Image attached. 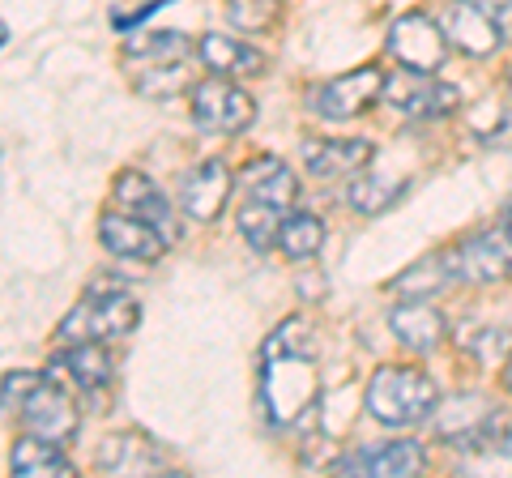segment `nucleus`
<instances>
[{"label":"nucleus","mask_w":512,"mask_h":478,"mask_svg":"<svg viewBox=\"0 0 512 478\" xmlns=\"http://www.w3.org/2000/svg\"><path fill=\"white\" fill-rule=\"evenodd\" d=\"M316 329L308 316L282 321L261 346V410L269 427H291L308 419L320 397L316 376Z\"/></svg>","instance_id":"nucleus-1"},{"label":"nucleus","mask_w":512,"mask_h":478,"mask_svg":"<svg viewBox=\"0 0 512 478\" xmlns=\"http://www.w3.org/2000/svg\"><path fill=\"white\" fill-rule=\"evenodd\" d=\"M436 380H431L423 368H410V363H389L380 368L372 380H367L363 406L376 423L384 427H410L423 423L431 410H436Z\"/></svg>","instance_id":"nucleus-2"},{"label":"nucleus","mask_w":512,"mask_h":478,"mask_svg":"<svg viewBox=\"0 0 512 478\" xmlns=\"http://www.w3.org/2000/svg\"><path fill=\"white\" fill-rule=\"evenodd\" d=\"M141 321V308L133 295L124 291H107L103 286H94V291L77 304L69 316L60 321L56 338L60 346H73V342H103V338H124V333H133Z\"/></svg>","instance_id":"nucleus-3"},{"label":"nucleus","mask_w":512,"mask_h":478,"mask_svg":"<svg viewBox=\"0 0 512 478\" xmlns=\"http://www.w3.org/2000/svg\"><path fill=\"white\" fill-rule=\"evenodd\" d=\"M192 120L201 133L210 137H231L244 133L256 120V103L248 99V90H239L231 77H210V82L192 86Z\"/></svg>","instance_id":"nucleus-4"},{"label":"nucleus","mask_w":512,"mask_h":478,"mask_svg":"<svg viewBox=\"0 0 512 478\" xmlns=\"http://www.w3.org/2000/svg\"><path fill=\"white\" fill-rule=\"evenodd\" d=\"M389 52L406 73L427 77L444 65L448 35L427 18V13H406V18H397L389 30Z\"/></svg>","instance_id":"nucleus-5"},{"label":"nucleus","mask_w":512,"mask_h":478,"mask_svg":"<svg viewBox=\"0 0 512 478\" xmlns=\"http://www.w3.org/2000/svg\"><path fill=\"white\" fill-rule=\"evenodd\" d=\"M380 90H384V69L363 65L355 73L333 77V82H325V86H312L308 90V107L316 111L320 120H355Z\"/></svg>","instance_id":"nucleus-6"},{"label":"nucleus","mask_w":512,"mask_h":478,"mask_svg":"<svg viewBox=\"0 0 512 478\" xmlns=\"http://www.w3.org/2000/svg\"><path fill=\"white\" fill-rule=\"evenodd\" d=\"M18 414H22L26 432H39V436L56 440V444H69L77 436V423H82V419H77V406L47 376L26 393V402L18 406Z\"/></svg>","instance_id":"nucleus-7"},{"label":"nucleus","mask_w":512,"mask_h":478,"mask_svg":"<svg viewBox=\"0 0 512 478\" xmlns=\"http://www.w3.org/2000/svg\"><path fill=\"white\" fill-rule=\"evenodd\" d=\"M99 239H103V248L111 252V257H120V261H158L167 252L171 239L150 227V222H141L133 214H103L99 222Z\"/></svg>","instance_id":"nucleus-8"},{"label":"nucleus","mask_w":512,"mask_h":478,"mask_svg":"<svg viewBox=\"0 0 512 478\" xmlns=\"http://www.w3.org/2000/svg\"><path fill=\"white\" fill-rule=\"evenodd\" d=\"M444 35L466 56H491V52H500L508 39L504 30L495 26L491 13L478 9L474 0H453V5L444 9Z\"/></svg>","instance_id":"nucleus-9"},{"label":"nucleus","mask_w":512,"mask_h":478,"mask_svg":"<svg viewBox=\"0 0 512 478\" xmlns=\"http://www.w3.org/2000/svg\"><path fill=\"white\" fill-rule=\"evenodd\" d=\"M231 184H235V175H231V167L222 163V158H210V163L192 167L180 180L184 214L197 218V222H214L222 214V205H227V197H231Z\"/></svg>","instance_id":"nucleus-10"},{"label":"nucleus","mask_w":512,"mask_h":478,"mask_svg":"<svg viewBox=\"0 0 512 478\" xmlns=\"http://www.w3.org/2000/svg\"><path fill=\"white\" fill-rule=\"evenodd\" d=\"M453 269L461 282L470 286H491L508 278L512 269V257H508V239L491 235V231H478L470 239H461V244L453 248Z\"/></svg>","instance_id":"nucleus-11"},{"label":"nucleus","mask_w":512,"mask_h":478,"mask_svg":"<svg viewBox=\"0 0 512 478\" xmlns=\"http://www.w3.org/2000/svg\"><path fill=\"white\" fill-rule=\"evenodd\" d=\"M423 466H427V449L419 440H389V444H372V449L355 453L338 470L367 474V478H410Z\"/></svg>","instance_id":"nucleus-12"},{"label":"nucleus","mask_w":512,"mask_h":478,"mask_svg":"<svg viewBox=\"0 0 512 478\" xmlns=\"http://www.w3.org/2000/svg\"><path fill=\"white\" fill-rule=\"evenodd\" d=\"M116 201H120L124 214L150 222V227H158L167 239L180 235V227H175V218H171L167 197L158 193V184H150L141 171H124V175H120V180H116Z\"/></svg>","instance_id":"nucleus-13"},{"label":"nucleus","mask_w":512,"mask_h":478,"mask_svg":"<svg viewBox=\"0 0 512 478\" xmlns=\"http://www.w3.org/2000/svg\"><path fill=\"white\" fill-rule=\"evenodd\" d=\"M389 329H393V338L410 346V350H436L440 338L448 333V321H444V312L440 308H431L427 299H406V304H397L389 308Z\"/></svg>","instance_id":"nucleus-14"},{"label":"nucleus","mask_w":512,"mask_h":478,"mask_svg":"<svg viewBox=\"0 0 512 478\" xmlns=\"http://www.w3.org/2000/svg\"><path fill=\"white\" fill-rule=\"evenodd\" d=\"M197 56H201V65L218 73V77H261L265 73V56L256 52L252 43H239L231 35H222V30H210L201 43H197Z\"/></svg>","instance_id":"nucleus-15"},{"label":"nucleus","mask_w":512,"mask_h":478,"mask_svg":"<svg viewBox=\"0 0 512 478\" xmlns=\"http://www.w3.org/2000/svg\"><path fill=\"white\" fill-rule=\"evenodd\" d=\"M239 184H244V201H265V205H278V210H291V201L299 193V180L295 171L282 163V158H252L239 175Z\"/></svg>","instance_id":"nucleus-16"},{"label":"nucleus","mask_w":512,"mask_h":478,"mask_svg":"<svg viewBox=\"0 0 512 478\" xmlns=\"http://www.w3.org/2000/svg\"><path fill=\"white\" fill-rule=\"evenodd\" d=\"M372 158V141L350 137V141H303V167L316 180H338V175L359 171Z\"/></svg>","instance_id":"nucleus-17"},{"label":"nucleus","mask_w":512,"mask_h":478,"mask_svg":"<svg viewBox=\"0 0 512 478\" xmlns=\"http://www.w3.org/2000/svg\"><path fill=\"white\" fill-rule=\"evenodd\" d=\"M52 368L64 372V380H69L73 389H82V393H99V389L111 385V355L103 350V342L64 346L60 355L52 359Z\"/></svg>","instance_id":"nucleus-18"},{"label":"nucleus","mask_w":512,"mask_h":478,"mask_svg":"<svg viewBox=\"0 0 512 478\" xmlns=\"http://www.w3.org/2000/svg\"><path fill=\"white\" fill-rule=\"evenodd\" d=\"M495 432V410L483 402V397H453L448 406H440L436 414V436L440 440H453V444H470L478 436Z\"/></svg>","instance_id":"nucleus-19"},{"label":"nucleus","mask_w":512,"mask_h":478,"mask_svg":"<svg viewBox=\"0 0 512 478\" xmlns=\"http://www.w3.org/2000/svg\"><path fill=\"white\" fill-rule=\"evenodd\" d=\"M124 56L133 65H180L192 56V39L180 30H128Z\"/></svg>","instance_id":"nucleus-20"},{"label":"nucleus","mask_w":512,"mask_h":478,"mask_svg":"<svg viewBox=\"0 0 512 478\" xmlns=\"http://www.w3.org/2000/svg\"><path fill=\"white\" fill-rule=\"evenodd\" d=\"M94 461H99V470H107V474H154L163 466V453H158L150 440L128 432V436H107Z\"/></svg>","instance_id":"nucleus-21"},{"label":"nucleus","mask_w":512,"mask_h":478,"mask_svg":"<svg viewBox=\"0 0 512 478\" xmlns=\"http://www.w3.org/2000/svg\"><path fill=\"white\" fill-rule=\"evenodd\" d=\"M9 466H13V474H22V478H47V474L69 478L73 474V461L60 453V444L39 436V432H30V436H22L18 444H13Z\"/></svg>","instance_id":"nucleus-22"},{"label":"nucleus","mask_w":512,"mask_h":478,"mask_svg":"<svg viewBox=\"0 0 512 478\" xmlns=\"http://www.w3.org/2000/svg\"><path fill=\"white\" fill-rule=\"evenodd\" d=\"M448 265H453V252H448V257L414 261L406 274H397V278L389 282V291H393L397 299H431V295L444 291V286L457 278V269H448Z\"/></svg>","instance_id":"nucleus-23"},{"label":"nucleus","mask_w":512,"mask_h":478,"mask_svg":"<svg viewBox=\"0 0 512 478\" xmlns=\"http://www.w3.org/2000/svg\"><path fill=\"white\" fill-rule=\"evenodd\" d=\"M461 470L466 474H512V440L487 432L470 444H461Z\"/></svg>","instance_id":"nucleus-24"},{"label":"nucleus","mask_w":512,"mask_h":478,"mask_svg":"<svg viewBox=\"0 0 512 478\" xmlns=\"http://www.w3.org/2000/svg\"><path fill=\"white\" fill-rule=\"evenodd\" d=\"M282 222H286V210H278V205H265V201L239 205V235H244L248 248H256V252H269L278 244Z\"/></svg>","instance_id":"nucleus-25"},{"label":"nucleus","mask_w":512,"mask_h":478,"mask_svg":"<svg viewBox=\"0 0 512 478\" xmlns=\"http://www.w3.org/2000/svg\"><path fill=\"white\" fill-rule=\"evenodd\" d=\"M278 248L291 261L316 257V252L325 248V222H320L316 214H291L282 222V231H278Z\"/></svg>","instance_id":"nucleus-26"},{"label":"nucleus","mask_w":512,"mask_h":478,"mask_svg":"<svg viewBox=\"0 0 512 478\" xmlns=\"http://www.w3.org/2000/svg\"><path fill=\"white\" fill-rule=\"evenodd\" d=\"M397 107L406 111V116L414 120H440V116H453V111L461 107V90L457 86H414L406 99H397Z\"/></svg>","instance_id":"nucleus-27"},{"label":"nucleus","mask_w":512,"mask_h":478,"mask_svg":"<svg viewBox=\"0 0 512 478\" xmlns=\"http://www.w3.org/2000/svg\"><path fill=\"white\" fill-rule=\"evenodd\" d=\"M227 22L248 35H274L282 22V0H227Z\"/></svg>","instance_id":"nucleus-28"},{"label":"nucleus","mask_w":512,"mask_h":478,"mask_svg":"<svg viewBox=\"0 0 512 478\" xmlns=\"http://www.w3.org/2000/svg\"><path fill=\"white\" fill-rule=\"evenodd\" d=\"M402 193H406V184H389V180H376V175H359V180L346 188V201H350V210L355 214L372 218V214L389 210Z\"/></svg>","instance_id":"nucleus-29"},{"label":"nucleus","mask_w":512,"mask_h":478,"mask_svg":"<svg viewBox=\"0 0 512 478\" xmlns=\"http://www.w3.org/2000/svg\"><path fill=\"white\" fill-rule=\"evenodd\" d=\"M150 77H137V90L146 99H167V94L180 90V65H146Z\"/></svg>","instance_id":"nucleus-30"},{"label":"nucleus","mask_w":512,"mask_h":478,"mask_svg":"<svg viewBox=\"0 0 512 478\" xmlns=\"http://www.w3.org/2000/svg\"><path fill=\"white\" fill-rule=\"evenodd\" d=\"M39 380H43L39 372H22V368L9 372V376H5V410H18V406L26 402V393L35 389Z\"/></svg>","instance_id":"nucleus-31"},{"label":"nucleus","mask_w":512,"mask_h":478,"mask_svg":"<svg viewBox=\"0 0 512 478\" xmlns=\"http://www.w3.org/2000/svg\"><path fill=\"white\" fill-rule=\"evenodd\" d=\"M504 346H508V329H487V333H478V338L470 342V350H474V355H483V359L500 355Z\"/></svg>","instance_id":"nucleus-32"},{"label":"nucleus","mask_w":512,"mask_h":478,"mask_svg":"<svg viewBox=\"0 0 512 478\" xmlns=\"http://www.w3.org/2000/svg\"><path fill=\"white\" fill-rule=\"evenodd\" d=\"M478 9H487L491 18H495V26L504 30V35H512V0H474Z\"/></svg>","instance_id":"nucleus-33"},{"label":"nucleus","mask_w":512,"mask_h":478,"mask_svg":"<svg viewBox=\"0 0 512 478\" xmlns=\"http://www.w3.org/2000/svg\"><path fill=\"white\" fill-rule=\"evenodd\" d=\"M500 227H504V239L512 244V197H508V205H504V218H500Z\"/></svg>","instance_id":"nucleus-34"},{"label":"nucleus","mask_w":512,"mask_h":478,"mask_svg":"<svg viewBox=\"0 0 512 478\" xmlns=\"http://www.w3.org/2000/svg\"><path fill=\"white\" fill-rule=\"evenodd\" d=\"M504 389L512 393V355H508V363H504Z\"/></svg>","instance_id":"nucleus-35"},{"label":"nucleus","mask_w":512,"mask_h":478,"mask_svg":"<svg viewBox=\"0 0 512 478\" xmlns=\"http://www.w3.org/2000/svg\"><path fill=\"white\" fill-rule=\"evenodd\" d=\"M508 86H512V73H508Z\"/></svg>","instance_id":"nucleus-36"}]
</instances>
